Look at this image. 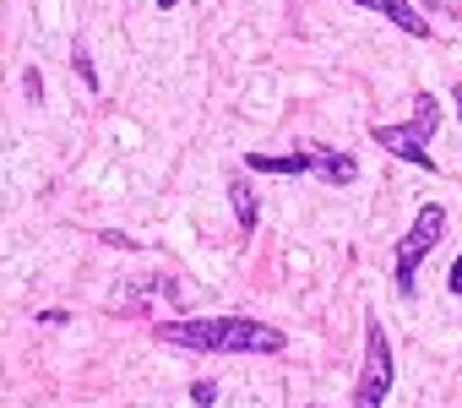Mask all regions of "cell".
Instances as JSON below:
<instances>
[{
  "instance_id": "4fadbf2b",
  "label": "cell",
  "mask_w": 462,
  "mask_h": 408,
  "mask_svg": "<svg viewBox=\"0 0 462 408\" xmlns=\"http://www.w3.org/2000/svg\"><path fill=\"white\" fill-rule=\"evenodd\" d=\"M174 6H180V0H158V12H174Z\"/></svg>"
},
{
  "instance_id": "8fae6325",
  "label": "cell",
  "mask_w": 462,
  "mask_h": 408,
  "mask_svg": "<svg viewBox=\"0 0 462 408\" xmlns=\"http://www.w3.org/2000/svg\"><path fill=\"white\" fill-rule=\"evenodd\" d=\"M23 88H28V98H33V104H44V77H39V66H28V71H23Z\"/></svg>"
},
{
  "instance_id": "ba28073f",
  "label": "cell",
  "mask_w": 462,
  "mask_h": 408,
  "mask_svg": "<svg viewBox=\"0 0 462 408\" xmlns=\"http://www.w3.org/2000/svg\"><path fill=\"white\" fill-rule=\"evenodd\" d=\"M251 174H310V153H251Z\"/></svg>"
},
{
  "instance_id": "30bf717a",
  "label": "cell",
  "mask_w": 462,
  "mask_h": 408,
  "mask_svg": "<svg viewBox=\"0 0 462 408\" xmlns=\"http://www.w3.org/2000/svg\"><path fill=\"white\" fill-rule=\"evenodd\" d=\"M190 403L196 408H212L217 403V381H190Z\"/></svg>"
},
{
  "instance_id": "7a4b0ae2",
  "label": "cell",
  "mask_w": 462,
  "mask_h": 408,
  "mask_svg": "<svg viewBox=\"0 0 462 408\" xmlns=\"http://www.w3.org/2000/svg\"><path fill=\"white\" fill-rule=\"evenodd\" d=\"M435 131H440V104H435L430 93H419V98H413V120H408V125H370V142H375L381 153L413 163V169H435V158H430V136H435Z\"/></svg>"
},
{
  "instance_id": "8992f818",
  "label": "cell",
  "mask_w": 462,
  "mask_h": 408,
  "mask_svg": "<svg viewBox=\"0 0 462 408\" xmlns=\"http://www.w3.org/2000/svg\"><path fill=\"white\" fill-rule=\"evenodd\" d=\"M310 169H316L327 185H354V180H359V163H354L348 153H337V147H310Z\"/></svg>"
},
{
  "instance_id": "52a82bcc",
  "label": "cell",
  "mask_w": 462,
  "mask_h": 408,
  "mask_svg": "<svg viewBox=\"0 0 462 408\" xmlns=\"http://www.w3.org/2000/svg\"><path fill=\"white\" fill-rule=\"evenodd\" d=\"M228 201H235V224L245 229V235H256V218H262V208H256V190H251V180L235 169L228 174Z\"/></svg>"
},
{
  "instance_id": "3957f363",
  "label": "cell",
  "mask_w": 462,
  "mask_h": 408,
  "mask_svg": "<svg viewBox=\"0 0 462 408\" xmlns=\"http://www.w3.org/2000/svg\"><path fill=\"white\" fill-rule=\"evenodd\" d=\"M440 235H446V208H419L413 213V224H408V235L397 240V267H392V278H397V294L408 300L413 294V283H419V262L440 246Z\"/></svg>"
},
{
  "instance_id": "6da1fadb",
  "label": "cell",
  "mask_w": 462,
  "mask_h": 408,
  "mask_svg": "<svg viewBox=\"0 0 462 408\" xmlns=\"http://www.w3.org/2000/svg\"><path fill=\"white\" fill-rule=\"evenodd\" d=\"M158 338L190 354H283L289 338L256 316H196V321H158Z\"/></svg>"
},
{
  "instance_id": "5bb4252c",
  "label": "cell",
  "mask_w": 462,
  "mask_h": 408,
  "mask_svg": "<svg viewBox=\"0 0 462 408\" xmlns=\"http://www.w3.org/2000/svg\"><path fill=\"white\" fill-rule=\"evenodd\" d=\"M451 98H457V120H462V88H457V93H451Z\"/></svg>"
},
{
  "instance_id": "7c38bea8",
  "label": "cell",
  "mask_w": 462,
  "mask_h": 408,
  "mask_svg": "<svg viewBox=\"0 0 462 408\" xmlns=\"http://www.w3.org/2000/svg\"><path fill=\"white\" fill-rule=\"evenodd\" d=\"M446 289H451V294H462V256L451 262V278H446Z\"/></svg>"
},
{
  "instance_id": "5b68a950",
  "label": "cell",
  "mask_w": 462,
  "mask_h": 408,
  "mask_svg": "<svg viewBox=\"0 0 462 408\" xmlns=\"http://www.w3.org/2000/svg\"><path fill=\"white\" fill-rule=\"evenodd\" d=\"M354 6H365V12H381L386 23H397L402 33H413V39H430V23L413 12V0H354Z\"/></svg>"
},
{
  "instance_id": "277c9868",
  "label": "cell",
  "mask_w": 462,
  "mask_h": 408,
  "mask_svg": "<svg viewBox=\"0 0 462 408\" xmlns=\"http://www.w3.org/2000/svg\"><path fill=\"white\" fill-rule=\"evenodd\" d=\"M386 397H392V343H386L381 321L370 316L365 321V365L354 381V408H386Z\"/></svg>"
},
{
  "instance_id": "9c48e42d",
  "label": "cell",
  "mask_w": 462,
  "mask_h": 408,
  "mask_svg": "<svg viewBox=\"0 0 462 408\" xmlns=\"http://www.w3.org/2000/svg\"><path fill=\"white\" fill-rule=\"evenodd\" d=\"M71 66H77V77H82L88 88H98V71H93V60H88V50H82V44L71 50Z\"/></svg>"
}]
</instances>
